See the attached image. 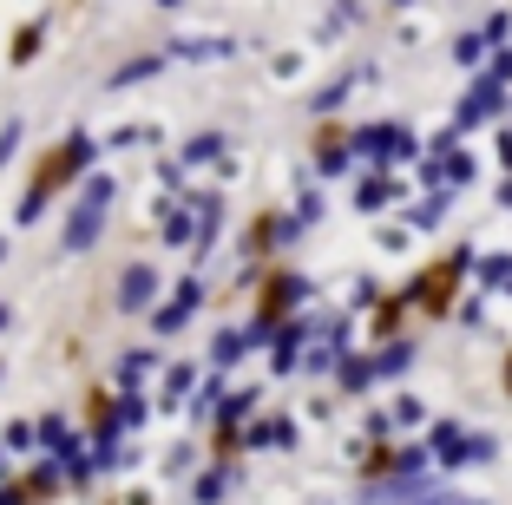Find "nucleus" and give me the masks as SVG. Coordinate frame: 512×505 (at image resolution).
I'll return each mask as SVG.
<instances>
[{
    "mask_svg": "<svg viewBox=\"0 0 512 505\" xmlns=\"http://www.w3.org/2000/svg\"><path fill=\"white\" fill-rule=\"evenodd\" d=\"M86 171H99V138L86 132V125H73L66 138H53V145L33 158V171H27V191H20V204H14V230H33V223L53 210V197L60 191H73Z\"/></svg>",
    "mask_w": 512,
    "mask_h": 505,
    "instance_id": "1",
    "label": "nucleus"
},
{
    "mask_svg": "<svg viewBox=\"0 0 512 505\" xmlns=\"http://www.w3.org/2000/svg\"><path fill=\"white\" fill-rule=\"evenodd\" d=\"M473 250L480 243L473 237H460L447 256H434V263H421L414 276H407V309L421 315V322H447L453 315V302H460V289H467V269H473Z\"/></svg>",
    "mask_w": 512,
    "mask_h": 505,
    "instance_id": "2",
    "label": "nucleus"
},
{
    "mask_svg": "<svg viewBox=\"0 0 512 505\" xmlns=\"http://www.w3.org/2000/svg\"><path fill=\"white\" fill-rule=\"evenodd\" d=\"M73 210H66V230H60V256H92L99 237H106V217H112V197H119V178L112 171H86L73 184Z\"/></svg>",
    "mask_w": 512,
    "mask_h": 505,
    "instance_id": "3",
    "label": "nucleus"
},
{
    "mask_svg": "<svg viewBox=\"0 0 512 505\" xmlns=\"http://www.w3.org/2000/svg\"><path fill=\"white\" fill-rule=\"evenodd\" d=\"M348 151H355L362 171H394V178H401L427 145L407 119H368V125H348Z\"/></svg>",
    "mask_w": 512,
    "mask_h": 505,
    "instance_id": "4",
    "label": "nucleus"
},
{
    "mask_svg": "<svg viewBox=\"0 0 512 505\" xmlns=\"http://www.w3.org/2000/svg\"><path fill=\"white\" fill-rule=\"evenodd\" d=\"M309 302H316V276H302L296 263H270L263 283L250 289V315H263V322H289V315H302Z\"/></svg>",
    "mask_w": 512,
    "mask_h": 505,
    "instance_id": "5",
    "label": "nucleus"
},
{
    "mask_svg": "<svg viewBox=\"0 0 512 505\" xmlns=\"http://www.w3.org/2000/svg\"><path fill=\"white\" fill-rule=\"evenodd\" d=\"M302 243V230H296V217H289L283 204H263L250 223L237 230V263H276L283 250H296Z\"/></svg>",
    "mask_w": 512,
    "mask_h": 505,
    "instance_id": "6",
    "label": "nucleus"
},
{
    "mask_svg": "<svg viewBox=\"0 0 512 505\" xmlns=\"http://www.w3.org/2000/svg\"><path fill=\"white\" fill-rule=\"evenodd\" d=\"M204 302H211L204 276H197V269H184L178 283H171L165 296L145 309V335H151V342H171V335H184V328H191V315L204 309Z\"/></svg>",
    "mask_w": 512,
    "mask_h": 505,
    "instance_id": "7",
    "label": "nucleus"
},
{
    "mask_svg": "<svg viewBox=\"0 0 512 505\" xmlns=\"http://www.w3.org/2000/svg\"><path fill=\"white\" fill-rule=\"evenodd\" d=\"M506 112H512V92H506V86H493L486 73H473V79H467V99L447 112V132L467 145L480 125H506Z\"/></svg>",
    "mask_w": 512,
    "mask_h": 505,
    "instance_id": "8",
    "label": "nucleus"
},
{
    "mask_svg": "<svg viewBox=\"0 0 512 505\" xmlns=\"http://www.w3.org/2000/svg\"><path fill=\"white\" fill-rule=\"evenodd\" d=\"M158 296H165V269L151 263V256H132V263L119 269V289H112V315H132L138 322Z\"/></svg>",
    "mask_w": 512,
    "mask_h": 505,
    "instance_id": "9",
    "label": "nucleus"
},
{
    "mask_svg": "<svg viewBox=\"0 0 512 505\" xmlns=\"http://www.w3.org/2000/svg\"><path fill=\"white\" fill-rule=\"evenodd\" d=\"M309 164H316V178H348V171H355L348 119H316V132H309Z\"/></svg>",
    "mask_w": 512,
    "mask_h": 505,
    "instance_id": "10",
    "label": "nucleus"
},
{
    "mask_svg": "<svg viewBox=\"0 0 512 505\" xmlns=\"http://www.w3.org/2000/svg\"><path fill=\"white\" fill-rule=\"evenodd\" d=\"M119 394H112L106 381H92L86 394H79V427H86V446H119L125 433H119Z\"/></svg>",
    "mask_w": 512,
    "mask_h": 505,
    "instance_id": "11",
    "label": "nucleus"
},
{
    "mask_svg": "<svg viewBox=\"0 0 512 505\" xmlns=\"http://www.w3.org/2000/svg\"><path fill=\"white\" fill-rule=\"evenodd\" d=\"M407 204V178H394V171H362L355 178V191H348V210L355 217H381V210Z\"/></svg>",
    "mask_w": 512,
    "mask_h": 505,
    "instance_id": "12",
    "label": "nucleus"
},
{
    "mask_svg": "<svg viewBox=\"0 0 512 505\" xmlns=\"http://www.w3.org/2000/svg\"><path fill=\"white\" fill-rule=\"evenodd\" d=\"M407 315H414V309H407V289H381V296L362 309V322H355V328H362L368 348H375V342H394V335H407Z\"/></svg>",
    "mask_w": 512,
    "mask_h": 505,
    "instance_id": "13",
    "label": "nucleus"
},
{
    "mask_svg": "<svg viewBox=\"0 0 512 505\" xmlns=\"http://www.w3.org/2000/svg\"><path fill=\"white\" fill-rule=\"evenodd\" d=\"M14 486L27 505H53L66 499V479H60V460H46V453H27V466H14Z\"/></svg>",
    "mask_w": 512,
    "mask_h": 505,
    "instance_id": "14",
    "label": "nucleus"
},
{
    "mask_svg": "<svg viewBox=\"0 0 512 505\" xmlns=\"http://www.w3.org/2000/svg\"><path fill=\"white\" fill-rule=\"evenodd\" d=\"M243 473H250L243 460H197V473H191V505H224L230 492H237Z\"/></svg>",
    "mask_w": 512,
    "mask_h": 505,
    "instance_id": "15",
    "label": "nucleus"
},
{
    "mask_svg": "<svg viewBox=\"0 0 512 505\" xmlns=\"http://www.w3.org/2000/svg\"><path fill=\"white\" fill-rule=\"evenodd\" d=\"M165 60L217 66V60H237V40H224V33H178V40H165Z\"/></svg>",
    "mask_w": 512,
    "mask_h": 505,
    "instance_id": "16",
    "label": "nucleus"
},
{
    "mask_svg": "<svg viewBox=\"0 0 512 505\" xmlns=\"http://www.w3.org/2000/svg\"><path fill=\"white\" fill-rule=\"evenodd\" d=\"M368 79H375V66H342V73H335L329 86H322L316 99H309V119H342L348 92H355V86H368Z\"/></svg>",
    "mask_w": 512,
    "mask_h": 505,
    "instance_id": "17",
    "label": "nucleus"
},
{
    "mask_svg": "<svg viewBox=\"0 0 512 505\" xmlns=\"http://www.w3.org/2000/svg\"><path fill=\"white\" fill-rule=\"evenodd\" d=\"M414 361H421V342H414V335H394V342H375V348H368L375 381H401V374H414Z\"/></svg>",
    "mask_w": 512,
    "mask_h": 505,
    "instance_id": "18",
    "label": "nucleus"
},
{
    "mask_svg": "<svg viewBox=\"0 0 512 505\" xmlns=\"http://www.w3.org/2000/svg\"><path fill=\"white\" fill-rule=\"evenodd\" d=\"M158 368H165V348H125L106 387H112V394H138V387H145V374H158Z\"/></svg>",
    "mask_w": 512,
    "mask_h": 505,
    "instance_id": "19",
    "label": "nucleus"
},
{
    "mask_svg": "<svg viewBox=\"0 0 512 505\" xmlns=\"http://www.w3.org/2000/svg\"><path fill=\"white\" fill-rule=\"evenodd\" d=\"M79 440H86V433H73V420H66V414H33V453H46V460H66Z\"/></svg>",
    "mask_w": 512,
    "mask_h": 505,
    "instance_id": "20",
    "label": "nucleus"
},
{
    "mask_svg": "<svg viewBox=\"0 0 512 505\" xmlns=\"http://www.w3.org/2000/svg\"><path fill=\"white\" fill-rule=\"evenodd\" d=\"M250 414H263V381H250V387H224V401L211 407V420H204V427H243Z\"/></svg>",
    "mask_w": 512,
    "mask_h": 505,
    "instance_id": "21",
    "label": "nucleus"
},
{
    "mask_svg": "<svg viewBox=\"0 0 512 505\" xmlns=\"http://www.w3.org/2000/svg\"><path fill=\"white\" fill-rule=\"evenodd\" d=\"M197 387V361H165V381H158V401L151 414H184V394Z\"/></svg>",
    "mask_w": 512,
    "mask_h": 505,
    "instance_id": "22",
    "label": "nucleus"
},
{
    "mask_svg": "<svg viewBox=\"0 0 512 505\" xmlns=\"http://www.w3.org/2000/svg\"><path fill=\"white\" fill-rule=\"evenodd\" d=\"M329 381H335V394H348V401H362L368 387H375V368H368V348H348V355L329 368Z\"/></svg>",
    "mask_w": 512,
    "mask_h": 505,
    "instance_id": "23",
    "label": "nucleus"
},
{
    "mask_svg": "<svg viewBox=\"0 0 512 505\" xmlns=\"http://www.w3.org/2000/svg\"><path fill=\"white\" fill-rule=\"evenodd\" d=\"M224 151H230V132H217V125H204V132H191V138H184L178 151H171V158H178L184 171H197V164H217Z\"/></svg>",
    "mask_w": 512,
    "mask_h": 505,
    "instance_id": "24",
    "label": "nucleus"
},
{
    "mask_svg": "<svg viewBox=\"0 0 512 505\" xmlns=\"http://www.w3.org/2000/svg\"><path fill=\"white\" fill-rule=\"evenodd\" d=\"M447 210H453V191H421V197H407V204H401V223H407V230H440Z\"/></svg>",
    "mask_w": 512,
    "mask_h": 505,
    "instance_id": "25",
    "label": "nucleus"
},
{
    "mask_svg": "<svg viewBox=\"0 0 512 505\" xmlns=\"http://www.w3.org/2000/svg\"><path fill=\"white\" fill-rule=\"evenodd\" d=\"M40 53H46V14H40V20H20V27H14V40H7V66H14V73H27Z\"/></svg>",
    "mask_w": 512,
    "mask_h": 505,
    "instance_id": "26",
    "label": "nucleus"
},
{
    "mask_svg": "<svg viewBox=\"0 0 512 505\" xmlns=\"http://www.w3.org/2000/svg\"><path fill=\"white\" fill-rule=\"evenodd\" d=\"M473 283H480V296H499V289L512 283V250H473Z\"/></svg>",
    "mask_w": 512,
    "mask_h": 505,
    "instance_id": "27",
    "label": "nucleus"
},
{
    "mask_svg": "<svg viewBox=\"0 0 512 505\" xmlns=\"http://www.w3.org/2000/svg\"><path fill=\"white\" fill-rule=\"evenodd\" d=\"M342 355H348L342 342H329V335H316V342H302V355H296V374H302V381H329V368H335Z\"/></svg>",
    "mask_w": 512,
    "mask_h": 505,
    "instance_id": "28",
    "label": "nucleus"
},
{
    "mask_svg": "<svg viewBox=\"0 0 512 505\" xmlns=\"http://www.w3.org/2000/svg\"><path fill=\"white\" fill-rule=\"evenodd\" d=\"M243 355H250V348H243L237 322H224V328L211 335V348H204V368H217V374H237V368H243Z\"/></svg>",
    "mask_w": 512,
    "mask_h": 505,
    "instance_id": "29",
    "label": "nucleus"
},
{
    "mask_svg": "<svg viewBox=\"0 0 512 505\" xmlns=\"http://www.w3.org/2000/svg\"><path fill=\"white\" fill-rule=\"evenodd\" d=\"M381 414H388V427L407 440V433H421V427H427V414H434V407H427L421 394H407V387H401V394H394V401L381 407Z\"/></svg>",
    "mask_w": 512,
    "mask_h": 505,
    "instance_id": "30",
    "label": "nucleus"
},
{
    "mask_svg": "<svg viewBox=\"0 0 512 505\" xmlns=\"http://www.w3.org/2000/svg\"><path fill=\"white\" fill-rule=\"evenodd\" d=\"M165 53H132V60H119V66H112V79H106V86L112 92H125V86H145V79H158V73H165Z\"/></svg>",
    "mask_w": 512,
    "mask_h": 505,
    "instance_id": "31",
    "label": "nucleus"
},
{
    "mask_svg": "<svg viewBox=\"0 0 512 505\" xmlns=\"http://www.w3.org/2000/svg\"><path fill=\"white\" fill-rule=\"evenodd\" d=\"M289 217H296V230H316V223L329 217V191H322V184H302V191L289 197Z\"/></svg>",
    "mask_w": 512,
    "mask_h": 505,
    "instance_id": "32",
    "label": "nucleus"
},
{
    "mask_svg": "<svg viewBox=\"0 0 512 505\" xmlns=\"http://www.w3.org/2000/svg\"><path fill=\"white\" fill-rule=\"evenodd\" d=\"M447 53H453V66H460V73H480L486 66V40H480V27H460L447 40Z\"/></svg>",
    "mask_w": 512,
    "mask_h": 505,
    "instance_id": "33",
    "label": "nucleus"
},
{
    "mask_svg": "<svg viewBox=\"0 0 512 505\" xmlns=\"http://www.w3.org/2000/svg\"><path fill=\"white\" fill-rule=\"evenodd\" d=\"M112 414H119V433H145L151 420H158V414H151V394H145V387H138V394H119V407H112Z\"/></svg>",
    "mask_w": 512,
    "mask_h": 505,
    "instance_id": "34",
    "label": "nucleus"
},
{
    "mask_svg": "<svg viewBox=\"0 0 512 505\" xmlns=\"http://www.w3.org/2000/svg\"><path fill=\"white\" fill-rule=\"evenodd\" d=\"M388 505H493V499H480V492H453V486H427V492H407V499H388Z\"/></svg>",
    "mask_w": 512,
    "mask_h": 505,
    "instance_id": "35",
    "label": "nucleus"
},
{
    "mask_svg": "<svg viewBox=\"0 0 512 505\" xmlns=\"http://www.w3.org/2000/svg\"><path fill=\"white\" fill-rule=\"evenodd\" d=\"M499 453H506L499 433H467L460 440V466H499Z\"/></svg>",
    "mask_w": 512,
    "mask_h": 505,
    "instance_id": "36",
    "label": "nucleus"
},
{
    "mask_svg": "<svg viewBox=\"0 0 512 505\" xmlns=\"http://www.w3.org/2000/svg\"><path fill=\"white\" fill-rule=\"evenodd\" d=\"M191 466H197V433H184V440H171V446H165L158 473H165V479H191Z\"/></svg>",
    "mask_w": 512,
    "mask_h": 505,
    "instance_id": "37",
    "label": "nucleus"
},
{
    "mask_svg": "<svg viewBox=\"0 0 512 505\" xmlns=\"http://www.w3.org/2000/svg\"><path fill=\"white\" fill-rule=\"evenodd\" d=\"M0 446H7V460H27L33 453V414H14L0 427Z\"/></svg>",
    "mask_w": 512,
    "mask_h": 505,
    "instance_id": "38",
    "label": "nucleus"
},
{
    "mask_svg": "<svg viewBox=\"0 0 512 505\" xmlns=\"http://www.w3.org/2000/svg\"><path fill=\"white\" fill-rule=\"evenodd\" d=\"M270 453H302V427H296V414H270Z\"/></svg>",
    "mask_w": 512,
    "mask_h": 505,
    "instance_id": "39",
    "label": "nucleus"
},
{
    "mask_svg": "<svg viewBox=\"0 0 512 505\" xmlns=\"http://www.w3.org/2000/svg\"><path fill=\"white\" fill-rule=\"evenodd\" d=\"M486 302H493V296H480V289H473V296H460V302H453V315H447V322H460V328H473V335H480V328H486Z\"/></svg>",
    "mask_w": 512,
    "mask_h": 505,
    "instance_id": "40",
    "label": "nucleus"
},
{
    "mask_svg": "<svg viewBox=\"0 0 512 505\" xmlns=\"http://www.w3.org/2000/svg\"><path fill=\"white\" fill-rule=\"evenodd\" d=\"M132 145H145V119H125V125H112V132L99 138V151H132Z\"/></svg>",
    "mask_w": 512,
    "mask_h": 505,
    "instance_id": "41",
    "label": "nucleus"
},
{
    "mask_svg": "<svg viewBox=\"0 0 512 505\" xmlns=\"http://www.w3.org/2000/svg\"><path fill=\"white\" fill-rule=\"evenodd\" d=\"M480 40H486V53L512 40V7H499V14H486V20H480Z\"/></svg>",
    "mask_w": 512,
    "mask_h": 505,
    "instance_id": "42",
    "label": "nucleus"
},
{
    "mask_svg": "<svg viewBox=\"0 0 512 505\" xmlns=\"http://www.w3.org/2000/svg\"><path fill=\"white\" fill-rule=\"evenodd\" d=\"M237 335H243V348L256 355V348H270V342H276V322H263V315H250V322H237Z\"/></svg>",
    "mask_w": 512,
    "mask_h": 505,
    "instance_id": "43",
    "label": "nucleus"
},
{
    "mask_svg": "<svg viewBox=\"0 0 512 505\" xmlns=\"http://www.w3.org/2000/svg\"><path fill=\"white\" fill-rule=\"evenodd\" d=\"M486 79H493V86H506L512 92V46H493V53H486V66H480Z\"/></svg>",
    "mask_w": 512,
    "mask_h": 505,
    "instance_id": "44",
    "label": "nucleus"
},
{
    "mask_svg": "<svg viewBox=\"0 0 512 505\" xmlns=\"http://www.w3.org/2000/svg\"><path fill=\"white\" fill-rule=\"evenodd\" d=\"M20 145H27V119H7V125H0V164H14Z\"/></svg>",
    "mask_w": 512,
    "mask_h": 505,
    "instance_id": "45",
    "label": "nucleus"
},
{
    "mask_svg": "<svg viewBox=\"0 0 512 505\" xmlns=\"http://www.w3.org/2000/svg\"><path fill=\"white\" fill-rule=\"evenodd\" d=\"M151 171H158V191H165V197H184V164L178 158H158Z\"/></svg>",
    "mask_w": 512,
    "mask_h": 505,
    "instance_id": "46",
    "label": "nucleus"
},
{
    "mask_svg": "<svg viewBox=\"0 0 512 505\" xmlns=\"http://www.w3.org/2000/svg\"><path fill=\"white\" fill-rule=\"evenodd\" d=\"M355 440H394L388 414H381V407H368V414H362V433H355Z\"/></svg>",
    "mask_w": 512,
    "mask_h": 505,
    "instance_id": "47",
    "label": "nucleus"
},
{
    "mask_svg": "<svg viewBox=\"0 0 512 505\" xmlns=\"http://www.w3.org/2000/svg\"><path fill=\"white\" fill-rule=\"evenodd\" d=\"M493 158H499V178H512V125H493Z\"/></svg>",
    "mask_w": 512,
    "mask_h": 505,
    "instance_id": "48",
    "label": "nucleus"
},
{
    "mask_svg": "<svg viewBox=\"0 0 512 505\" xmlns=\"http://www.w3.org/2000/svg\"><path fill=\"white\" fill-rule=\"evenodd\" d=\"M407 237H414L407 223H381V230H375V243H381V250H407Z\"/></svg>",
    "mask_w": 512,
    "mask_h": 505,
    "instance_id": "49",
    "label": "nucleus"
},
{
    "mask_svg": "<svg viewBox=\"0 0 512 505\" xmlns=\"http://www.w3.org/2000/svg\"><path fill=\"white\" fill-rule=\"evenodd\" d=\"M237 178H243V158H237V151H224V158H217V191L237 184Z\"/></svg>",
    "mask_w": 512,
    "mask_h": 505,
    "instance_id": "50",
    "label": "nucleus"
},
{
    "mask_svg": "<svg viewBox=\"0 0 512 505\" xmlns=\"http://www.w3.org/2000/svg\"><path fill=\"white\" fill-rule=\"evenodd\" d=\"M270 73H276V79H296V73H302V53H276Z\"/></svg>",
    "mask_w": 512,
    "mask_h": 505,
    "instance_id": "51",
    "label": "nucleus"
},
{
    "mask_svg": "<svg viewBox=\"0 0 512 505\" xmlns=\"http://www.w3.org/2000/svg\"><path fill=\"white\" fill-rule=\"evenodd\" d=\"M296 414H309V420H335V394H316V401L296 407Z\"/></svg>",
    "mask_w": 512,
    "mask_h": 505,
    "instance_id": "52",
    "label": "nucleus"
},
{
    "mask_svg": "<svg viewBox=\"0 0 512 505\" xmlns=\"http://www.w3.org/2000/svg\"><path fill=\"white\" fill-rule=\"evenodd\" d=\"M493 204H499V210L512 217V178H499V184H493Z\"/></svg>",
    "mask_w": 512,
    "mask_h": 505,
    "instance_id": "53",
    "label": "nucleus"
},
{
    "mask_svg": "<svg viewBox=\"0 0 512 505\" xmlns=\"http://www.w3.org/2000/svg\"><path fill=\"white\" fill-rule=\"evenodd\" d=\"M0 505H27V499H20V486H14V479H0Z\"/></svg>",
    "mask_w": 512,
    "mask_h": 505,
    "instance_id": "54",
    "label": "nucleus"
},
{
    "mask_svg": "<svg viewBox=\"0 0 512 505\" xmlns=\"http://www.w3.org/2000/svg\"><path fill=\"white\" fill-rule=\"evenodd\" d=\"M499 387H506V394H512V348H506V355H499Z\"/></svg>",
    "mask_w": 512,
    "mask_h": 505,
    "instance_id": "55",
    "label": "nucleus"
},
{
    "mask_svg": "<svg viewBox=\"0 0 512 505\" xmlns=\"http://www.w3.org/2000/svg\"><path fill=\"white\" fill-rule=\"evenodd\" d=\"M151 7H158V14H178V7H184V0H151Z\"/></svg>",
    "mask_w": 512,
    "mask_h": 505,
    "instance_id": "56",
    "label": "nucleus"
},
{
    "mask_svg": "<svg viewBox=\"0 0 512 505\" xmlns=\"http://www.w3.org/2000/svg\"><path fill=\"white\" fill-rule=\"evenodd\" d=\"M7 322H14V302H0V335H7Z\"/></svg>",
    "mask_w": 512,
    "mask_h": 505,
    "instance_id": "57",
    "label": "nucleus"
},
{
    "mask_svg": "<svg viewBox=\"0 0 512 505\" xmlns=\"http://www.w3.org/2000/svg\"><path fill=\"white\" fill-rule=\"evenodd\" d=\"M7 256H14V237H7V230H0V263H7Z\"/></svg>",
    "mask_w": 512,
    "mask_h": 505,
    "instance_id": "58",
    "label": "nucleus"
},
{
    "mask_svg": "<svg viewBox=\"0 0 512 505\" xmlns=\"http://www.w3.org/2000/svg\"><path fill=\"white\" fill-rule=\"evenodd\" d=\"M0 479H14V460H7V446H0Z\"/></svg>",
    "mask_w": 512,
    "mask_h": 505,
    "instance_id": "59",
    "label": "nucleus"
},
{
    "mask_svg": "<svg viewBox=\"0 0 512 505\" xmlns=\"http://www.w3.org/2000/svg\"><path fill=\"white\" fill-rule=\"evenodd\" d=\"M388 7H414V0H388Z\"/></svg>",
    "mask_w": 512,
    "mask_h": 505,
    "instance_id": "60",
    "label": "nucleus"
},
{
    "mask_svg": "<svg viewBox=\"0 0 512 505\" xmlns=\"http://www.w3.org/2000/svg\"><path fill=\"white\" fill-rule=\"evenodd\" d=\"M499 296H506V302H512V283H506V289H499Z\"/></svg>",
    "mask_w": 512,
    "mask_h": 505,
    "instance_id": "61",
    "label": "nucleus"
},
{
    "mask_svg": "<svg viewBox=\"0 0 512 505\" xmlns=\"http://www.w3.org/2000/svg\"><path fill=\"white\" fill-rule=\"evenodd\" d=\"M0 381H7V361H0Z\"/></svg>",
    "mask_w": 512,
    "mask_h": 505,
    "instance_id": "62",
    "label": "nucleus"
}]
</instances>
